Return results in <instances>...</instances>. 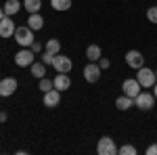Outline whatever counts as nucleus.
Instances as JSON below:
<instances>
[{
  "mask_svg": "<svg viewBox=\"0 0 157 155\" xmlns=\"http://www.w3.org/2000/svg\"><path fill=\"white\" fill-rule=\"evenodd\" d=\"M27 25H29L34 32H38V29L44 27V17H42L40 13H32V15L27 17Z\"/></svg>",
  "mask_w": 157,
  "mask_h": 155,
  "instance_id": "obj_14",
  "label": "nucleus"
},
{
  "mask_svg": "<svg viewBox=\"0 0 157 155\" xmlns=\"http://www.w3.org/2000/svg\"><path fill=\"white\" fill-rule=\"evenodd\" d=\"M0 80H2V78H0Z\"/></svg>",
  "mask_w": 157,
  "mask_h": 155,
  "instance_id": "obj_34",
  "label": "nucleus"
},
{
  "mask_svg": "<svg viewBox=\"0 0 157 155\" xmlns=\"http://www.w3.org/2000/svg\"><path fill=\"white\" fill-rule=\"evenodd\" d=\"M29 69H32V76H34V78H38V80L46 78V65H44L42 61H40V63H38V61H34V63L29 65Z\"/></svg>",
  "mask_w": 157,
  "mask_h": 155,
  "instance_id": "obj_17",
  "label": "nucleus"
},
{
  "mask_svg": "<svg viewBox=\"0 0 157 155\" xmlns=\"http://www.w3.org/2000/svg\"><path fill=\"white\" fill-rule=\"evenodd\" d=\"M2 17H4V9L0 6V19H2Z\"/></svg>",
  "mask_w": 157,
  "mask_h": 155,
  "instance_id": "obj_31",
  "label": "nucleus"
},
{
  "mask_svg": "<svg viewBox=\"0 0 157 155\" xmlns=\"http://www.w3.org/2000/svg\"><path fill=\"white\" fill-rule=\"evenodd\" d=\"M97 153L98 155H115L117 153V145L111 136H101L97 143Z\"/></svg>",
  "mask_w": 157,
  "mask_h": 155,
  "instance_id": "obj_3",
  "label": "nucleus"
},
{
  "mask_svg": "<svg viewBox=\"0 0 157 155\" xmlns=\"http://www.w3.org/2000/svg\"><path fill=\"white\" fill-rule=\"evenodd\" d=\"M42 103H44V107H48V109L59 107V105H61V92L57 90V88H52V90H48V92H44Z\"/></svg>",
  "mask_w": 157,
  "mask_h": 155,
  "instance_id": "obj_11",
  "label": "nucleus"
},
{
  "mask_svg": "<svg viewBox=\"0 0 157 155\" xmlns=\"http://www.w3.org/2000/svg\"><path fill=\"white\" fill-rule=\"evenodd\" d=\"M15 42L19 44L21 48H29L32 42H34V29L29 25H21L15 29Z\"/></svg>",
  "mask_w": 157,
  "mask_h": 155,
  "instance_id": "obj_1",
  "label": "nucleus"
},
{
  "mask_svg": "<svg viewBox=\"0 0 157 155\" xmlns=\"http://www.w3.org/2000/svg\"><path fill=\"white\" fill-rule=\"evenodd\" d=\"M101 57H103V50H101L98 44H90V46L86 48V59L88 61H94V63H97Z\"/></svg>",
  "mask_w": 157,
  "mask_h": 155,
  "instance_id": "obj_18",
  "label": "nucleus"
},
{
  "mask_svg": "<svg viewBox=\"0 0 157 155\" xmlns=\"http://www.w3.org/2000/svg\"><path fill=\"white\" fill-rule=\"evenodd\" d=\"M0 122H6V113H2V111H0Z\"/></svg>",
  "mask_w": 157,
  "mask_h": 155,
  "instance_id": "obj_29",
  "label": "nucleus"
},
{
  "mask_svg": "<svg viewBox=\"0 0 157 155\" xmlns=\"http://www.w3.org/2000/svg\"><path fill=\"white\" fill-rule=\"evenodd\" d=\"M126 63H128V67H132V69H140V67L145 65V57H143L140 50H128V52H126Z\"/></svg>",
  "mask_w": 157,
  "mask_h": 155,
  "instance_id": "obj_8",
  "label": "nucleus"
},
{
  "mask_svg": "<svg viewBox=\"0 0 157 155\" xmlns=\"http://www.w3.org/2000/svg\"><path fill=\"white\" fill-rule=\"evenodd\" d=\"M155 76H157V72H155Z\"/></svg>",
  "mask_w": 157,
  "mask_h": 155,
  "instance_id": "obj_32",
  "label": "nucleus"
},
{
  "mask_svg": "<svg viewBox=\"0 0 157 155\" xmlns=\"http://www.w3.org/2000/svg\"><path fill=\"white\" fill-rule=\"evenodd\" d=\"M153 95H155V101H157V82L153 84Z\"/></svg>",
  "mask_w": 157,
  "mask_h": 155,
  "instance_id": "obj_30",
  "label": "nucleus"
},
{
  "mask_svg": "<svg viewBox=\"0 0 157 155\" xmlns=\"http://www.w3.org/2000/svg\"><path fill=\"white\" fill-rule=\"evenodd\" d=\"M117 153L120 155H136V147L134 145H121V147H117Z\"/></svg>",
  "mask_w": 157,
  "mask_h": 155,
  "instance_id": "obj_23",
  "label": "nucleus"
},
{
  "mask_svg": "<svg viewBox=\"0 0 157 155\" xmlns=\"http://www.w3.org/2000/svg\"><path fill=\"white\" fill-rule=\"evenodd\" d=\"M140 84H138V80L136 78H128V80H124V84H121V90H124V95L132 96V99H136V95L140 92Z\"/></svg>",
  "mask_w": 157,
  "mask_h": 155,
  "instance_id": "obj_12",
  "label": "nucleus"
},
{
  "mask_svg": "<svg viewBox=\"0 0 157 155\" xmlns=\"http://www.w3.org/2000/svg\"><path fill=\"white\" fill-rule=\"evenodd\" d=\"M101 67H98V63H94V61H88V65L84 67V80L88 84H94L98 82V78H101Z\"/></svg>",
  "mask_w": 157,
  "mask_h": 155,
  "instance_id": "obj_7",
  "label": "nucleus"
},
{
  "mask_svg": "<svg viewBox=\"0 0 157 155\" xmlns=\"http://www.w3.org/2000/svg\"><path fill=\"white\" fill-rule=\"evenodd\" d=\"M2 9H4V15L13 17V15H17V13L21 11V2H19V0H6V2L2 4Z\"/></svg>",
  "mask_w": 157,
  "mask_h": 155,
  "instance_id": "obj_16",
  "label": "nucleus"
},
{
  "mask_svg": "<svg viewBox=\"0 0 157 155\" xmlns=\"http://www.w3.org/2000/svg\"><path fill=\"white\" fill-rule=\"evenodd\" d=\"M147 19H149L151 23H157V4L147 9Z\"/></svg>",
  "mask_w": 157,
  "mask_h": 155,
  "instance_id": "obj_24",
  "label": "nucleus"
},
{
  "mask_svg": "<svg viewBox=\"0 0 157 155\" xmlns=\"http://www.w3.org/2000/svg\"><path fill=\"white\" fill-rule=\"evenodd\" d=\"M52 84H55V88H57L59 92H63V90H69L71 80H69V76H67V73H57V78L52 80Z\"/></svg>",
  "mask_w": 157,
  "mask_h": 155,
  "instance_id": "obj_13",
  "label": "nucleus"
},
{
  "mask_svg": "<svg viewBox=\"0 0 157 155\" xmlns=\"http://www.w3.org/2000/svg\"><path fill=\"white\" fill-rule=\"evenodd\" d=\"M23 9L29 13V15H32V13H40L42 0H23Z\"/></svg>",
  "mask_w": 157,
  "mask_h": 155,
  "instance_id": "obj_19",
  "label": "nucleus"
},
{
  "mask_svg": "<svg viewBox=\"0 0 157 155\" xmlns=\"http://www.w3.org/2000/svg\"><path fill=\"white\" fill-rule=\"evenodd\" d=\"M147 155H157V143L147 147Z\"/></svg>",
  "mask_w": 157,
  "mask_h": 155,
  "instance_id": "obj_28",
  "label": "nucleus"
},
{
  "mask_svg": "<svg viewBox=\"0 0 157 155\" xmlns=\"http://www.w3.org/2000/svg\"><path fill=\"white\" fill-rule=\"evenodd\" d=\"M52 88H55V84H52V80H48V78H42L40 84H38V90H42V95L48 92V90H52Z\"/></svg>",
  "mask_w": 157,
  "mask_h": 155,
  "instance_id": "obj_22",
  "label": "nucleus"
},
{
  "mask_svg": "<svg viewBox=\"0 0 157 155\" xmlns=\"http://www.w3.org/2000/svg\"><path fill=\"white\" fill-rule=\"evenodd\" d=\"M97 63H98V67H101V69H109V67H111V61H109L107 57H101Z\"/></svg>",
  "mask_w": 157,
  "mask_h": 155,
  "instance_id": "obj_26",
  "label": "nucleus"
},
{
  "mask_svg": "<svg viewBox=\"0 0 157 155\" xmlns=\"http://www.w3.org/2000/svg\"><path fill=\"white\" fill-rule=\"evenodd\" d=\"M134 105L140 109V111H149V109H153V105H155V95L153 92H138L136 99H134Z\"/></svg>",
  "mask_w": 157,
  "mask_h": 155,
  "instance_id": "obj_5",
  "label": "nucleus"
},
{
  "mask_svg": "<svg viewBox=\"0 0 157 155\" xmlns=\"http://www.w3.org/2000/svg\"><path fill=\"white\" fill-rule=\"evenodd\" d=\"M52 67L57 69V73H69L73 67V61L69 57H65V55H55V61H52Z\"/></svg>",
  "mask_w": 157,
  "mask_h": 155,
  "instance_id": "obj_6",
  "label": "nucleus"
},
{
  "mask_svg": "<svg viewBox=\"0 0 157 155\" xmlns=\"http://www.w3.org/2000/svg\"><path fill=\"white\" fill-rule=\"evenodd\" d=\"M44 50L50 52V55H59V52H61V42L57 40V38H50L48 42L44 44Z\"/></svg>",
  "mask_w": 157,
  "mask_h": 155,
  "instance_id": "obj_21",
  "label": "nucleus"
},
{
  "mask_svg": "<svg viewBox=\"0 0 157 155\" xmlns=\"http://www.w3.org/2000/svg\"><path fill=\"white\" fill-rule=\"evenodd\" d=\"M40 61L44 63V65H52V61H55V55H50V52H42V57H40Z\"/></svg>",
  "mask_w": 157,
  "mask_h": 155,
  "instance_id": "obj_25",
  "label": "nucleus"
},
{
  "mask_svg": "<svg viewBox=\"0 0 157 155\" xmlns=\"http://www.w3.org/2000/svg\"><path fill=\"white\" fill-rule=\"evenodd\" d=\"M34 61H36V52H34L32 48H21V50L15 55V65H17V67H29Z\"/></svg>",
  "mask_w": 157,
  "mask_h": 155,
  "instance_id": "obj_4",
  "label": "nucleus"
},
{
  "mask_svg": "<svg viewBox=\"0 0 157 155\" xmlns=\"http://www.w3.org/2000/svg\"><path fill=\"white\" fill-rule=\"evenodd\" d=\"M50 6L59 13H65L71 9V0H50Z\"/></svg>",
  "mask_w": 157,
  "mask_h": 155,
  "instance_id": "obj_20",
  "label": "nucleus"
},
{
  "mask_svg": "<svg viewBox=\"0 0 157 155\" xmlns=\"http://www.w3.org/2000/svg\"><path fill=\"white\" fill-rule=\"evenodd\" d=\"M115 107L120 109V111H128L130 107H134V99L128 95H121L115 99Z\"/></svg>",
  "mask_w": 157,
  "mask_h": 155,
  "instance_id": "obj_15",
  "label": "nucleus"
},
{
  "mask_svg": "<svg viewBox=\"0 0 157 155\" xmlns=\"http://www.w3.org/2000/svg\"><path fill=\"white\" fill-rule=\"evenodd\" d=\"M15 29H17L15 21H13L9 15H4V17L0 19V38H11V36H15Z\"/></svg>",
  "mask_w": 157,
  "mask_h": 155,
  "instance_id": "obj_9",
  "label": "nucleus"
},
{
  "mask_svg": "<svg viewBox=\"0 0 157 155\" xmlns=\"http://www.w3.org/2000/svg\"><path fill=\"white\" fill-rule=\"evenodd\" d=\"M124 2H126V0H124Z\"/></svg>",
  "mask_w": 157,
  "mask_h": 155,
  "instance_id": "obj_33",
  "label": "nucleus"
},
{
  "mask_svg": "<svg viewBox=\"0 0 157 155\" xmlns=\"http://www.w3.org/2000/svg\"><path fill=\"white\" fill-rule=\"evenodd\" d=\"M17 86H19V84H17L15 78H2V80H0V96H4V99H6V96H13L15 90H17Z\"/></svg>",
  "mask_w": 157,
  "mask_h": 155,
  "instance_id": "obj_10",
  "label": "nucleus"
},
{
  "mask_svg": "<svg viewBox=\"0 0 157 155\" xmlns=\"http://www.w3.org/2000/svg\"><path fill=\"white\" fill-rule=\"evenodd\" d=\"M29 48H32V50H34V52H36V55H38V52H44V46H42V44H40V42H36V40H34V42H32V46H29Z\"/></svg>",
  "mask_w": 157,
  "mask_h": 155,
  "instance_id": "obj_27",
  "label": "nucleus"
},
{
  "mask_svg": "<svg viewBox=\"0 0 157 155\" xmlns=\"http://www.w3.org/2000/svg\"><path fill=\"white\" fill-rule=\"evenodd\" d=\"M136 80H138V84L143 86V88H153V84L157 82V76L153 69H149V67H140V69H136Z\"/></svg>",
  "mask_w": 157,
  "mask_h": 155,
  "instance_id": "obj_2",
  "label": "nucleus"
}]
</instances>
